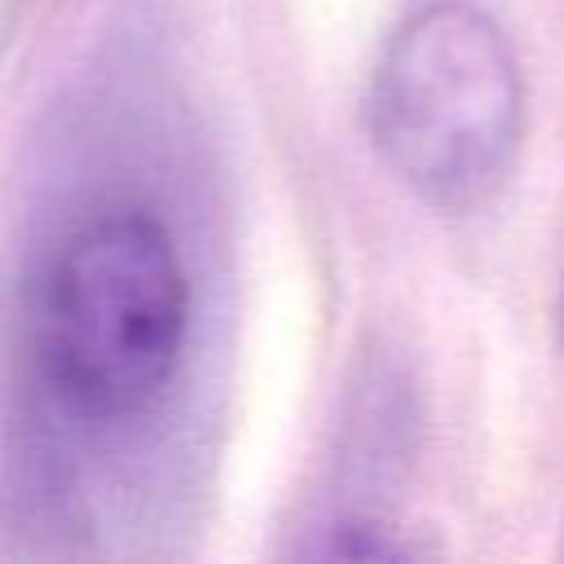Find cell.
<instances>
[{"instance_id":"6da1fadb","label":"cell","mask_w":564,"mask_h":564,"mask_svg":"<svg viewBox=\"0 0 564 564\" xmlns=\"http://www.w3.org/2000/svg\"><path fill=\"white\" fill-rule=\"evenodd\" d=\"M189 322L181 242L137 203H106L66 225L26 291V339L44 392L66 414L106 427L167 397Z\"/></svg>"},{"instance_id":"7a4b0ae2","label":"cell","mask_w":564,"mask_h":564,"mask_svg":"<svg viewBox=\"0 0 564 564\" xmlns=\"http://www.w3.org/2000/svg\"><path fill=\"white\" fill-rule=\"evenodd\" d=\"M366 119L379 159L432 212L489 207L520 150L524 84L502 26L467 0L414 9L383 44Z\"/></svg>"},{"instance_id":"3957f363","label":"cell","mask_w":564,"mask_h":564,"mask_svg":"<svg viewBox=\"0 0 564 564\" xmlns=\"http://www.w3.org/2000/svg\"><path fill=\"white\" fill-rule=\"evenodd\" d=\"M317 555H339V560H397V555H410L405 542H397L388 529L379 524H366V520H348V524H335L330 529V542L313 546Z\"/></svg>"}]
</instances>
